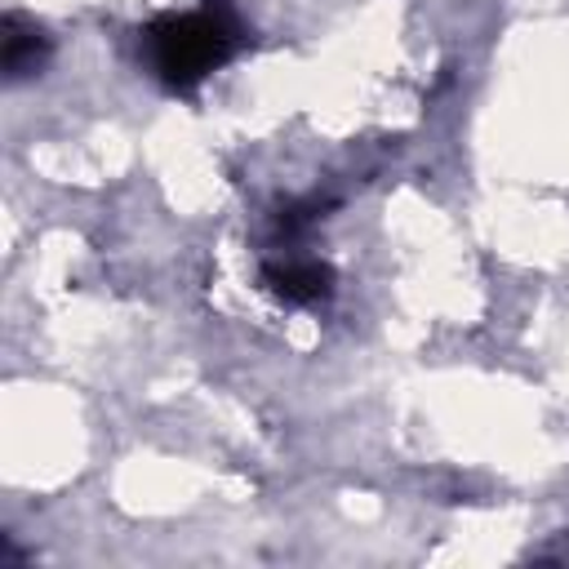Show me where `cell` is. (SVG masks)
<instances>
[{
  "mask_svg": "<svg viewBox=\"0 0 569 569\" xmlns=\"http://www.w3.org/2000/svg\"><path fill=\"white\" fill-rule=\"evenodd\" d=\"M0 49H4V71H9V80H22V76H31V71L49 58V36H44L36 22L9 13V18L0 22Z\"/></svg>",
  "mask_w": 569,
  "mask_h": 569,
  "instance_id": "3",
  "label": "cell"
},
{
  "mask_svg": "<svg viewBox=\"0 0 569 569\" xmlns=\"http://www.w3.org/2000/svg\"><path fill=\"white\" fill-rule=\"evenodd\" d=\"M244 44V22L227 0H204L187 13H164L147 27L142 49L151 71L169 89H196L209 71H218Z\"/></svg>",
  "mask_w": 569,
  "mask_h": 569,
  "instance_id": "1",
  "label": "cell"
},
{
  "mask_svg": "<svg viewBox=\"0 0 569 569\" xmlns=\"http://www.w3.org/2000/svg\"><path fill=\"white\" fill-rule=\"evenodd\" d=\"M262 284L293 302V307H311L320 298H329L333 289V267L320 262V258H307V253H276L262 262Z\"/></svg>",
  "mask_w": 569,
  "mask_h": 569,
  "instance_id": "2",
  "label": "cell"
}]
</instances>
